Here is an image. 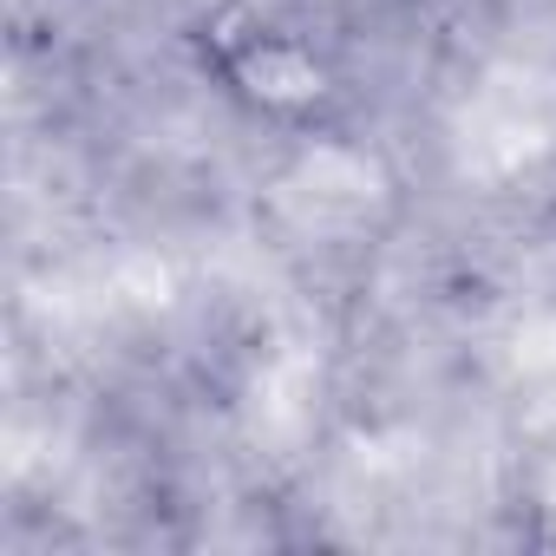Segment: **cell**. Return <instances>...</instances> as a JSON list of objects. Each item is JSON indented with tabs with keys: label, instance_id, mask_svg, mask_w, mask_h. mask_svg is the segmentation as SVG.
<instances>
[{
	"label": "cell",
	"instance_id": "1",
	"mask_svg": "<svg viewBox=\"0 0 556 556\" xmlns=\"http://www.w3.org/2000/svg\"><path fill=\"white\" fill-rule=\"evenodd\" d=\"M223 79L262 105V112H302L321 99V66L308 47H295L289 34H275V27H255L242 34L229 53H223Z\"/></svg>",
	"mask_w": 556,
	"mask_h": 556
}]
</instances>
